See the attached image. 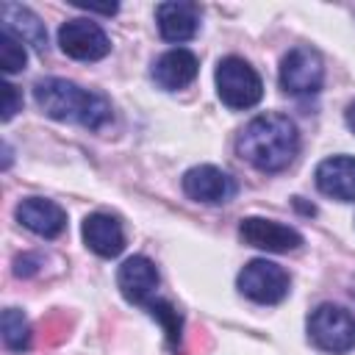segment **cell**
<instances>
[{
  "label": "cell",
  "instance_id": "ac0fdd59",
  "mask_svg": "<svg viewBox=\"0 0 355 355\" xmlns=\"http://www.w3.org/2000/svg\"><path fill=\"white\" fill-rule=\"evenodd\" d=\"M147 311H150L153 319H158L164 324V333L169 338V347L178 349L180 347V338H183V319H180V313L169 302H164V300H150L147 302Z\"/></svg>",
  "mask_w": 355,
  "mask_h": 355
},
{
  "label": "cell",
  "instance_id": "7c38bea8",
  "mask_svg": "<svg viewBox=\"0 0 355 355\" xmlns=\"http://www.w3.org/2000/svg\"><path fill=\"white\" fill-rule=\"evenodd\" d=\"M316 189L333 200L352 202L355 200V158L333 155L316 166Z\"/></svg>",
  "mask_w": 355,
  "mask_h": 355
},
{
  "label": "cell",
  "instance_id": "ffe728a7",
  "mask_svg": "<svg viewBox=\"0 0 355 355\" xmlns=\"http://www.w3.org/2000/svg\"><path fill=\"white\" fill-rule=\"evenodd\" d=\"M0 89H3V122H8V119L22 108V97H19L17 86L8 83V80H6Z\"/></svg>",
  "mask_w": 355,
  "mask_h": 355
},
{
  "label": "cell",
  "instance_id": "d6986e66",
  "mask_svg": "<svg viewBox=\"0 0 355 355\" xmlns=\"http://www.w3.org/2000/svg\"><path fill=\"white\" fill-rule=\"evenodd\" d=\"M25 61H28V53H25L22 42L14 33L0 31V69L6 75H14V72L25 69Z\"/></svg>",
  "mask_w": 355,
  "mask_h": 355
},
{
  "label": "cell",
  "instance_id": "4fadbf2b",
  "mask_svg": "<svg viewBox=\"0 0 355 355\" xmlns=\"http://www.w3.org/2000/svg\"><path fill=\"white\" fill-rule=\"evenodd\" d=\"M83 241L100 258H116L125 250V230L111 214H89L83 219Z\"/></svg>",
  "mask_w": 355,
  "mask_h": 355
},
{
  "label": "cell",
  "instance_id": "603a6c76",
  "mask_svg": "<svg viewBox=\"0 0 355 355\" xmlns=\"http://www.w3.org/2000/svg\"><path fill=\"white\" fill-rule=\"evenodd\" d=\"M347 125H349V130L355 133V103L347 105Z\"/></svg>",
  "mask_w": 355,
  "mask_h": 355
},
{
  "label": "cell",
  "instance_id": "5b68a950",
  "mask_svg": "<svg viewBox=\"0 0 355 355\" xmlns=\"http://www.w3.org/2000/svg\"><path fill=\"white\" fill-rule=\"evenodd\" d=\"M324 83V67L313 47H291L280 61V89L297 97L319 94Z\"/></svg>",
  "mask_w": 355,
  "mask_h": 355
},
{
  "label": "cell",
  "instance_id": "52a82bcc",
  "mask_svg": "<svg viewBox=\"0 0 355 355\" xmlns=\"http://www.w3.org/2000/svg\"><path fill=\"white\" fill-rule=\"evenodd\" d=\"M58 44L69 58H78V61H97L111 50V39L105 36V31L97 22L83 17L67 19L58 28Z\"/></svg>",
  "mask_w": 355,
  "mask_h": 355
},
{
  "label": "cell",
  "instance_id": "30bf717a",
  "mask_svg": "<svg viewBox=\"0 0 355 355\" xmlns=\"http://www.w3.org/2000/svg\"><path fill=\"white\" fill-rule=\"evenodd\" d=\"M14 214H17V222L22 227H28L31 233H36L42 239H55L67 227L64 208L55 205L53 200H44V197H28V200H22Z\"/></svg>",
  "mask_w": 355,
  "mask_h": 355
},
{
  "label": "cell",
  "instance_id": "ba28073f",
  "mask_svg": "<svg viewBox=\"0 0 355 355\" xmlns=\"http://www.w3.org/2000/svg\"><path fill=\"white\" fill-rule=\"evenodd\" d=\"M183 191L197 200V202H208V205H219V202H227L233 200L236 194V183L227 172H222L219 166H211V164H200V166H191L186 175H183Z\"/></svg>",
  "mask_w": 355,
  "mask_h": 355
},
{
  "label": "cell",
  "instance_id": "9a60e30c",
  "mask_svg": "<svg viewBox=\"0 0 355 355\" xmlns=\"http://www.w3.org/2000/svg\"><path fill=\"white\" fill-rule=\"evenodd\" d=\"M197 55L186 47H175L169 53H164L155 64H153V80L166 89V92H178L183 86H189L197 78Z\"/></svg>",
  "mask_w": 355,
  "mask_h": 355
},
{
  "label": "cell",
  "instance_id": "e0dca14e",
  "mask_svg": "<svg viewBox=\"0 0 355 355\" xmlns=\"http://www.w3.org/2000/svg\"><path fill=\"white\" fill-rule=\"evenodd\" d=\"M0 330H3V344L11 352H22L31 347V324L17 308H6L0 316Z\"/></svg>",
  "mask_w": 355,
  "mask_h": 355
},
{
  "label": "cell",
  "instance_id": "7a4b0ae2",
  "mask_svg": "<svg viewBox=\"0 0 355 355\" xmlns=\"http://www.w3.org/2000/svg\"><path fill=\"white\" fill-rule=\"evenodd\" d=\"M33 97H36V105L58 122H75L97 130L111 119V103L103 94L80 89L78 83L64 78L39 80L33 86Z\"/></svg>",
  "mask_w": 355,
  "mask_h": 355
},
{
  "label": "cell",
  "instance_id": "9c48e42d",
  "mask_svg": "<svg viewBox=\"0 0 355 355\" xmlns=\"http://www.w3.org/2000/svg\"><path fill=\"white\" fill-rule=\"evenodd\" d=\"M239 233H241L244 244L266 250V252H288V250H297L302 244V236L294 227L280 225L275 219H261V216L241 219Z\"/></svg>",
  "mask_w": 355,
  "mask_h": 355
},
{
  "label": "cell",
  "instance_id": "8fae6325",
  "mask_svg": "<svg viewBox=\"0 0 355 355\" xmlns=\"http://www.w3.org/2000/svg\"><path fill=\"white\" fill-rule=\"evenodd\" d=\"M116 283H119V291L128 302H136V305H147L153 291L158 288V269L150 258L144 255H133L128 258L119 272H116Z\"/></svg>",
  "mask_w": 355,
  "mask_h": 355
},
{
  "label": "cell",
  "instance_id": "277c9868",
  "mask_svg": "<svg viewBox=\"0 0 355 355\" xmlns=\"http://www.w3.org/2000/svg\"><path fill=\"white\" fill-rule=\"evenodd\" d=\"M308 338L330 355H344L355 347V316L333 302L319 305L308 316Z\"/></svg>",
  "mask_w": 355,
  "mask_h": 355
},
{
  "label": "cell",
  "instance_id": "3957f363",
  "mask_svg": "<svg viewBox=\"0 0 355 355\" xmlns=\"http://www.w3.org/2000/svg\"><path fill=\"white\" fill-rule=\"evenodd\" d=\"M214 80H216V94L219 100L227 105V108H252L261 94H263V83H261V75L239 55H227L216 64V72H214Z\"/></svg>",
  "mask_w": 355,
  "mask_h": 355
},
{
  "label": "cell",
  "instance_id": "44dd1931",
  "mask_svg": "<svg viewBox=\"0 0 355 355\" xmlns=\"http://www.w3.org/2000/svg\"><path fill=\"white\" fill-rule=\"evenodd\" d=\"M14 272H17V275H22V277H28V275H33V272H36V266H33V261H31V258H17V261H14Z\"/></svg>",
  "mask_w": 355,
  "mask_h": 355
},
{
  "label": "cell",
  "instance_id": "5bb4252c",
  "mask_svg": "<svg viewBox=\"0 0 355 355\" xmlns=\"http://www.w3.org/2000/svg\"><path fill=\"white\" fill-rule=\"evenodd\" d=\"M158 31L166 42H189L200 28V6L189 0L161 3L155 8Z\"/></svg>",
  "mask_w": 355,
  "mask_h": 355
},
{
  "label": "cell",
  "instance_id": "6da1fadb",
  "mask_svg": "<svg viewBox=\"0 0 355 355\" xmlns=\"http://www.w3.org/2000/svg\"><path fill=\"white\" fill-rule=\"evenodd\" d=\"M236 153L261 172H280L300 153L297 125L283 114H261L239 133Z\"/></svg>",
  "mask_w": 355,
  "mask_h": 355
},
{
  "label": "cell",
  "instance_id": "7402d4cb",
  "mask_svg": "<svg viewBox=\"0 0 355 355\" xmlns=\"http://www.w3.org/2000/svg\"><path fill=\"white\" fill-rule=\"evenodd\" d=\"M78 8H86V11H92V14H105V17H111V14H116V3H111V6H86V3H75Z\"/></svg>",
  "mask_w": 355,
  "mask_h": 355
},
{
  "label": "cell",
  "instance_id": "2e32d148",
  "mask_svg": "<svg viewBox=\"0 0 355 355\" xmlns=\"http://www.w3.org/2000/svg\"><path fill=\"white\" fill-rule=\"evenodd\" d=\"M0 17H3V31L14 33L19 42L33 44L36 50H44V47H47L44 22H42L31 8L19 6V3H3V6H0Z\"/></svg>",
  "mask_w": 355,
  "mask_h": 355
},
{
  "label": "cell",
  "instance_id": "8992f818",
  "mask_svg": "<svg viewBox=\"0 0 355 355\" xmlns=\"http://www.w3.org/2000/svg\"><path fill=\"white\" fill-rule=\"evenodd\" d=\"M239 291L244 297H250L258 305H277L280 300H286L288 294V275L283 266L266 261V258H255L250 261L241 272H239Z\"/></svg>",
  "mask_w": 355,
  "mask_h": 355
}]
</instances>
